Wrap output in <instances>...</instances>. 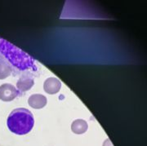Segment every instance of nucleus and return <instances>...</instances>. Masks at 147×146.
<instances>
[{
    "label": "nucleus",
    "mask_w": 147,
    "mask_h": 146,
    "mask_svg": "<svg viewBox=\"0 0 147 146\" xmlns=\"http://www.w3.org/2000/svg\"><path fill=\"white\" fill-rule=\"evenodd\" d=\"M10 69L7 68L5 65H0V79H5L11 75Z\"/></svg>",
    "instance_id": "6e6552de"
},
{
    "label": "nucleus",
    "mask_w": 147,
    "mask_h": 146,
    "mask_svg": "<svg viewBox=\"0 0 147 146\" xmlns=\"http://www.w3.org/2000/svg\"><path fill=\"white\" fill-rule=\"evenodd\" d=\"M88 129V122L84 119H76L71 124V130L74 134L81 135L85 133Z\"/></svg>",
    "instance_id": "0eeeda50"
},
{
    "label": "nucleus",
    "mask_w": 147,
    "mask_h": 146,
    "mask_svg": "<svg viewBox=\"0 0 147 146\" xmlns=\"http://www.w3.org/2000/svg\"><path fill=\"white\" fill-rule=\"evenodd\" d=\"M21 96L15 86L10 83H4L0 86V100L3 101H11Z\"/></svg>",
    "instance_id": "7ed1b4c3"
},
{
    "label": "nucleus",
    "mask_w": 147,
    "mask_h": 146,
    "mask_svg": "<svg viewBox=\"0 0 147 146\" xmlns=\"http://www.w3.org/2000/svg\"><path fill=\"white\" fill-rule=\"evenodd\" d=\"M34 84V79L32 78H21L16 83V89L20 95L31 88Z\"/></svg>",
    "instance_id": "423d86ee"
},
{
    "label": "nucleus",
    "mask_w": 147,
    "mask_h": 146,
    "mask_svg": "<svg viewBox=\"0 0 147 146\" xmlns=\"http://www.w3.org/2000/svg\"><path fill=\"white\" fill-rule=\"evenodd\" d=\"M0 65L10 69L14 76L38 78L40 69L31 56L0 37Z\"/></svg>",
    "instance_id": "f257e3e1"
},
{
    "label": "nucleus",
    "mask_w": 147,
    "mask_h": 146,
    "mask_svg": "<svg viewBox=\"0 0 147 146\" xmlns=\"http://www.w3.org/2000/svg\"><path fill=\"white\" fill-rule=\"evenodd\" d=\"M47 103V99L45 96L42 94H33L28 99L29 105L36 110L43 108Z\"/></svg>",
    "instance_id": "39448f33"
},
{
    "label": "nucleus",
    "mask_w": 147,
    "mask_h": 146,
    "mask_svg": "<svg viewBox=\"0 0 147 146\" xmlns=\"http://www.w3.org/2000/svg\"><path fill=\"white\" fill-rule=\"evenodd\" d=\"M61 81L58 78H54V77L47 78L43 83V89H44L45 92H47V94H56V93L59 92V91L61 90Z\"/></svg>",
    "instance_id": "20e7f679"
},
{
    "label": "nucleus",
    "mask_w": 147,
    "mask_h": 146,
    "mask_svg": "<svg viewBox=\"0 0 147 146\" xmlns=\"http://www.w3.org/2000/svg\"><path fill=\"white\" fill-rule=\"evenodd\" d=\"M102 146H114V145H112V143H111V141H110V139H106V140L104 141L103 145Z\"/></svg>",
    "instance_id": "1a4fd4ad"
},
{
    "label": "nucleus",
    "mask_w": 147,
    "mask_h": 146,
    "mask_svg": "<svg viewBox=\"0 0 147 146\" xmlns=\"http://www.w3.org/2000/svg\"><path fill=\"white\" fill-rule=\"evenodd\" d=\"M7 125L12 133L23 136L31 131L34 125V118L29 110L17 108L12 110L8 115Z\"/></svg>",
    "instance_id": "f03ea898"
}]
</instances>
